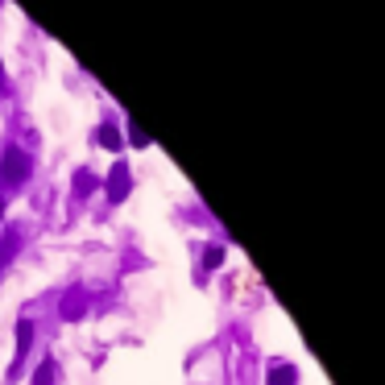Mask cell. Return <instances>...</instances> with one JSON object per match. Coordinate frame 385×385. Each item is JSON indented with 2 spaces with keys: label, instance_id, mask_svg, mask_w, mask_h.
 I'll use <instances>...</instances> for the list:
<instances>
[{
  "label": "cell",
  "instance_id": "cell-1",
  "mask_svg": "<svg viewBox=\"0 0 385 385\" xmlns=\"http://www.w3.org/2000/svg\"><path fill=\"white\" fill-rule=\"evenodd\" d=\"M29 174H34V158H29L25 149H8V154L0 158V182H4V187H21Z\"/></svg>",
  "mask_w": 385,
  "mask_h": 385
},
{
  "label": "cell",
  "instance_id": "cell-2",
  "mask_svg": "<svg viewBox=\"0 0 385 385\" xmlns=\"http://www.w3.org/2000/svg\"><path fill=\"white\" fill-rule=\"evenodd\" d=\"M128 191H133V174H128V162H112V170H108V178H104V195L112 199V203H125Z\"/></svg>",
  "mask_w": 385,
  "mask_h": 385
},
{
  "label": "cell",
  "instance_id": "cell-3",
  "mask_svg": "<svg viewBox=\"0 0 385 385\" xmlns=\"http://www.w3.org/2000/svg\"><path fill=\"white\" fill-rule=\"evenodd\" d=\"M29 344H34V323H29V319H21V323H17V356H13V369H8V381H17V377H21V360H25Z\"/></svg>",
  "mask_w": 385,
  "mask_h": 385
},
{
  "label": "cell",
  "instance_id": "cell-4",
  "mask_svg": "<svg viewBox=\"0 0 385 385\" xmlns=\"http://www.w3.org/2000/svg\"><path fill=\"white\" fill-rule=\"evenodd\" d=\"M87 290H67V295H62V306H58V311H62V319H71V323H75V319H83L87 315Z\"/></svg>",
  "mask_w": 385,
  "mask_h": 385
},
{
  "label": "cell",
  "instance_id": "cell-5",
  "mask_svg": "<svg viewBox=\"0 0 385 385\" xmlns=\"http://www.w3.org/2000/svg\"><path fill=\"white\" fill-rule=\"evenodd\" d=\"M91 191H100V178L91 170H75V199H87Z\"/></svg>",
  "mask_w": 385,
  "mask_h": 385
},
{
  "label": "cell",
  "instance_id": "cell-6",
  "mask_svg": "<svg viewBox=\"0 0 385 385\" xmlns=\"http://www.w3.org/2000/svg\"><path fill=\"white\" fill-rule=\"evenodd\" d=\"M95 141H100L104 149H112V154H116V149H121V128H116V125H100V128H95Z\"/></svg>",
  "mask_w": 385,
  "mask_h": 385
},
{
  "label": "cell",
  "instance_id": "cell-7",
  "mask_svg": "<svg viewBox=\"0 0 385 385\" xmlns=\"http://www.w3.org/2000/svg\"><path fill=\"white\" fill-rule=\"evenodd\" d=\"M58 381V365L54 360H42L38 369H34V385H54Z\"/></svg>",
  "mask_w": 385,
  "mask_h": 385
},
{
  "label": "cell",
  "instance_id": "cell-8",
  "mask_svg": "<svg viewBox=\"0 0 385 385\" xmlns=\"http://www.w3.org/2000/svg\"><path fill=\"white\" fill-rule=\"evenodd\" d=\"M17 249H21V236H17V232H8V236L0 241V269L13 261V253H17Z\"/></svg>",
  "mask_w": 385,
  "mask_h": 385
},
{
  "label": "cell",
  "instance_id": "cell-9",
  "mask_svg": "<svg viewBox=\"0 0 385 385\" xmlns=\"http://www.w3.org/2000/svg\"><path fill=\"white\" fill-rule=\"evenodd\" d=\"M269 385H295V369H290V365L273 369V373H269Z\"/></svg>",
  "mask_w": 385,
  "mask_h": 385
},
{
  "label": "cell",
  "instance_id": "cell-10",
  "mask_svg": "<svg viewBox=\"0 0 385 385\" xmlns=\"http://www.w3.org/2000/svg\"><path fill=\"white\" fill-rule=\"evenodd\" d=\"M128 141H133L137 149H145V145H149V133H145L141 125H133V128H128Z\"/></svg>",
  "mask_w": 385,
  "mask_h": 385
},
{
  "label": "cell",
  "instance_id": "cell-11",
  "mask_svg": "<svg viewBox=\"0 0 385 385\" xmlns=\"http://www.w3.org/2000/svg\"><path fill=\"white\" fill-rule=\"evenodd\" d=\"M0 219H4V199H0Z\"/></svg>",
  "mask_w": 385,
  "mask_h": 385
}]
</instances>
